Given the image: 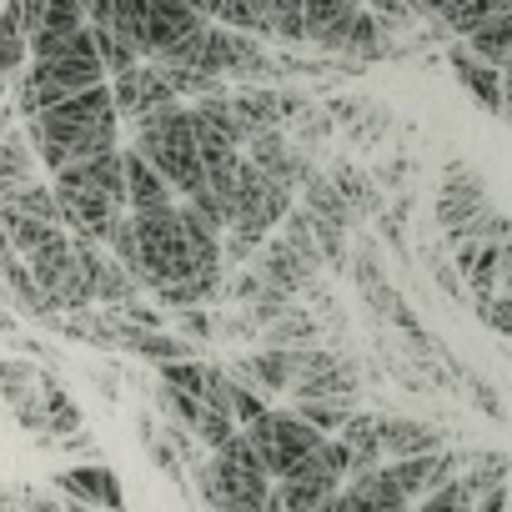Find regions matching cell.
I'll return each mask as SVG.
<instances>
[{"label":"cell","instance_id":"6da1fadb","mask_svg":"<svg viewBox=\"0 0 512 512\" xmlns=\"http://www.w3.org/2000/svg\"><path fill=\"white\" fill-rule=\"evenodd\" d=\"M21 131H26L31 151H36V166H46V171H61L71 161H86L96 151L121 146V121H116V106H111V86L106 81L41 106L36 116L21 121Z\"/></svg>","mask_w":512,"mask_h":512},{"label":"cell","instance_id":"7a4b0ae2","mask_svg":"<svg viewBox=\"0 0 512 512\" xmlns=\"http://www.w3.org/2000/svg\"><path fill=\"white\" fill-rule=\"evenodd\" d=\"M51 191L61 206V226L71 236H91L106 241L111 221L126 211V181H121V146L96 151L86 161H71L61 171H51Z\"/></svg>","mask_w":512,"mask_h":512},{"label":"cell","instance_id":"3957f363","mask_svg":"<svg viewBox=\"0 0 512 512\" xmlns=\"http://www.w3.org/2000/svg\"><path fill=\"white\" fill-rule=\"evenodd\" d=\"M131 151L146 156L161 181L176 191V201H186L191 191L206 186V171H201V156H196V141H191V106L186 101H166L146 116L131 121Z\"/></svg>","mask_w":512,"mask_h":512},{"label":"cell","instance_id":"277c9868","mask_svg":"<svg viewBox=\"0 0 512 512\" xmlns=\"http://www.w3.org/2000/svg\"><path fill=\"white\" fill-rule=\"evenodd\" d=\"M131 231H136V256H141V287H171V282H226L196 267L191 256V236L181 221V206H151V211H131Z\"/></svg>","mask_w":512,"mask_h":512},{"label":"cell","instance_id":"5b68a950","mask_svg":"<svg viewBox=\"0 0 512 512\" xmlns=\"http://www.w3.org/2000/svg\"><path fill=\"white\" fill-rule=\"evenodd\" d=\"M21 262H26V272L36 277L41 297H46L56 312H81V307H91V287H86L81 256H76L66 226H51V231L21 256Z\"/></svg>","mask_w":512,"mask_h":512},{"label":"cell","instance_id":"8992f818","mask_svg":"<svg viewBox=\"0 0 512 512\" xmlns=\"http://www.w3.org/2000/svg\"><path fill=\"white\" fill-rule=\"evenodd\" d=\"M241 437L251 442V452H256V462L267 467V477L277 482L287 467H297L327 432H317L312 422H302L292 407H267L256 422H246L241 427Z\"/></svg>","mask_w":512,"mask_h":512},{"label":"cell","instance_id":"52a82bcc","mask_svg":"<svg viewBox=\"0 0 512 512\" xmlns=\"http://www.w3.org/2000/svg\"><path fill=\"white\" fill-rule=\"evenodd\" d=\"M482 211H487L482 181H477L462 161H452V166H447V181H442V196H437V226L447 231L452 246H457V241H477L472 226H477Z\"/></svg>","mask_w":512,"mask_h":512},{"label":"cell","instance_id":"ba28073f","mask_svg":"<svg viewBox=\"0 0 512 512\" xmlns=\"http://www.w3.org/2000/svg\"><path fill=\"white\" fill-rule=\"evenodd\" d=\"M111 106H116V121L121 126H131L136 116H146V111H156V106H166V101H176L171 96V86H166V76H161V66L156 61H136V66H126V71H116L111 81Z\"/></svg>","mask_w":512,"mask_h":512},{"label":"cell","instance_id":"9c48e42d","mask_svg":"<svg viewBox=\"0 0 512 512\" xmlns=\"http://www.w3.org/2000/svg\"><path fill=\"white\" fill-rule=\"evenodd\" d=\"M51 487L71 502H86V507H101V512H131L126 507V487L121 477L106 467V462H81V467H61L51 477Z\"/></svg>","mask_w":512,"mask_h":512},{"label":"cell","instance_id":"30bf717a","mask_svg":"<svg viewBox=\"0 0 512 512\" xmlns=\"http://www.w3.org/2000/svg\"><path fill=\"white\" fill-rule=\"evenodd\" d=\"M382 467H387V477L397 482V492H402L407 502H417V497H427L437 482L457 477V467H462V452H447V447H437V452H417V457H392V462H382Z\"/></svg>","mask_w":512,"mask_h":512},{"label":"cell","instance_id":"8fae6325","mask_svg":"<svg viewBox=\"0 0 512 512\" xmlns=\"http://www.w3.org/2000/svg\"><path fill=\"white\" fill-rule=\"evenodd\" d=\"M231 377L246 382L251 392H262V397H277V392H287V382H292V352H287V347L246 352V357L231 362Z\"/></svg>","mask_w":512,"mask_h":512},{"label":"cell","instance_id":"7c38bea8","mask_svg":"<svg viewBox=\"0 0 512 512\" xmlns=\"http://www.w3.org/2000/svg\"><path fill=\"white\" fill-rule=\"evenodd\" d=\"M447 61H452V71H457V81H462V91H472L492 116H502L507 111V71H497V66H487V61H477L467 46H452L447 51Z\"/></svg>","mask_w":512,"mask_h":512},{"label":"cell","instance_id":"4fadbf2b","mask_svg":"<svg viewBox=\"0 0 512 512\" xmlns=\"http://www.w3.org/2000/svg\"><path fill=\"white\" fill-rule=\"evenodd\" d=\"M121 181H126V211H151V206H171L176 191L161 181V171L136 156L131 146H121Z\"/></svg>","mask_w":512,"mask_h":512},{"label":"cell","instance_id":"5bb4252c","mask_svg":"<svg viewBox=\"0 0 512 512\" xmlns=\"http://www.w3.org/2000/svg\"><path fill=\"white\" fill-rule=\"evenodd\" d=\"M377 442H382V462H392V457L437 452L442 447V432L432 422H417V417H382L377 422Z\"/></svg>","mask_w":512,"mask_h":512},{"label":"cell","instance_id":"9a60e30c","mask_svg":"<svg viewBox=\"0 0 512 512\" xmlns=\"http://www.w3.org/2000/svg\"><path fill=\"white\" fill-rule=\"evenodd\" d=\"M377 422H382V412H347V422L332 432L347 452H352V472H367V467H377L382 462V442H377ZM347 472V477H352Z\"/></svg>","mask_w":512,"mask_h":512},{"label":"cell","instance_id":"2e32d148","mask_svg":"<svg viewBox=\"0 0 512 512\" xmlns=\"http://www.w3.org/2000/svg\"><path fill=\"white\" fill-rule=\"evenodd\" d=\"M31 61V41H26V21L16 0H0V101H6L11 76Z\"/></svg>","mask_w":512,"mask_h":512},{"label":"cell","instance_id":"e0dca14e","mask_svg":"<svg viewBox=\"0 0 512 512\" xmlns=\"http://www.w3.org/2000/svg\"><path fill=\"white\" fill-rule=\"evenodd\" d=\"M26 181H36V151H31L26 131H16V121H11V126H0V201Z\"/></svg>","mask_w":512,"mask_h":512},{"label":"cell","instance_id":"ac0fdd59","mask_svg":"<svg viewBox=\"0 0 512 512\" xmlns=\"http://www.w3.org/2000/svg\"><path fill=\"white\" fill-rule=\"evenodd\" d=\"M226 101H231V111L241 116L246 136H251V131H272V126H282L277 86H272V81H267V86H231V91H226Z\"/></svg>","mask_w":512,"mask_h":512},{"label":"cell","instance_id":"d6986e66","mask_svg":"<svg viewBox=\"0 0 512 512\" xmlns=\"http://www.w3.org/2000/svg\"><path fill=\"white\" fill-rule=\"evenodd\" d=\"M462 46H467L477 61L507 71V56H512V11H497V16H487L482 26H472V31L462 36Z\"/></svg>","mask_w":512,"mask_h":512},{"label":"cell","instance_id":"ffe728a7","mask_svg":"<svg viewBox=\"0 0 512 512\" xmlns=\"http://www.w3.org/2000/svg\"><path fill=\"white\" fill-rule=\"evenodd\" d=\"M317 337H322V322H317L307 307H297V302L262 327V342H267V347H287V352H292V347H312Z\"/></svg>","mask_w":512,"mask_h":512},{"label":"cell","instance_id":"44dd1931","mask_svg":"<svg viewBox=\"0 0 512 512\" xmlns=\"http://www.w3.org/2000/svg\"><path fill=\"white\" fill-rule=\"evenodd\" d=\"M357 6L362 0H302V36H307V46H322Z\"/></svg>","mask_w":512,"mask_h":512},{"label":"cell","instance_id":"7402d4cb","mask_svg":"<svg viewBox=\"0 0 512 512\" xmlns=\"http://www.w3.org/2000/svg\"><path fill=\"white\" fill-rule=\"evenodd\" d=\"M497 11H512V0H447V6H442L432 21L447 26L452 36H467L472 26H482V21L497 16Z\"/></svg>","mask_w":512,"mask_h":512},{"label":"cell","instance_id":"603a6c76","mask_svg":"<svg viewBox=\"0 0 512 512\" xmlns=\"http://www.w3.org/2000/svg\"><path fill=\"white\" fill-rule=\"evenodd\" d=\"M332 186L342 191V201L352 206V216H372L377 206H382V191L367 181V171H357V166H337L332 171Z\"/></svg>","mask_w":512,"mask_h":512},{"label":"cell","instance_id":"cb8c5ba5","mask_svg":"<svg viewBox=\"0 0 512 512\" xmlns=\"http://www.w3.org/2000/svg\"><path fill=\"white\" fill-rule=\"evenodd\" d=\"M352 407H357V397H297V407H292V412H297L302 422H312L317 432H327V437H332V432L347 422V412H352Z\"/></svg>","mask_w":512,"mask_h":512},{"label":"cell","instance_id":"d4e9b609","mask_svg":"<svg viewBox=\"0 0 512 512\" xmlns=\"http://www.w3.org/2000/svg\"><path fill=\"white\" fill-rule=\"evenodd\" d=\"M16 211H26V216H41V221H56L61 226V206H56V191H51V181H26V186H16L11 196H6Z\"/></svg>","mask_w":512,"mask_h":512},{"label":"cell","instance_id":"484cf974","mask_svg":"<svg viewBox=\"0 0 512 512\" xmlns=\"http://www.w3.org/2000/svg\"><path fill=\"white\" fill-rule=\"evenodd\" d=\"M166 327H176V337H186L191 347L216 342V312L211 307H176V312H166Z\"/></svg>","mask_w":512,"mask_h":512},{"label":"cell","instance_id":"4316f807","mask_svg":"<svg viewBox=\"0 0 512 512\" xmlns=\"http://www.w3.org/2000/svg\"><path fill=\"white\" fill-rule=\"evenodd\" d=\"M156 382H161V387H176V392H191V397H201V382H206V362H201V357H176V362H156Z\"/></svg>","mask_w":512,"mask_h":512},{"label":"cell","instance_id":"83f0119b","mask_svg":"<svg viewBox=\"0 0 512 512\" xmlns=\"http://www.w3.org/2000/svg\"><path fill=\"white\" fill-rule=\"evenodd\" d=\"M412 507H417V512H472V487H467L462 477H447V482H437L427 497H417Z\"/></svg>","mask_w":512,"mask_h":512},{"label":"cell","instance_id":"f1b7e54d","mask_svg":"<svg viewBox=\"0 0 512 512\" xmlns=\"http://www.w3.org/2000/svg\"><path fill=\"white\" fill-rule=\"evenodd\" d=\"M141 447L151 452V462H156V467H161V472H166L176 487H186V467H181V457L171 452V442L161 437V427H151L146 417H141Z\"/></svg>","mask_w":512,"mask_h":512}]
</instances>
